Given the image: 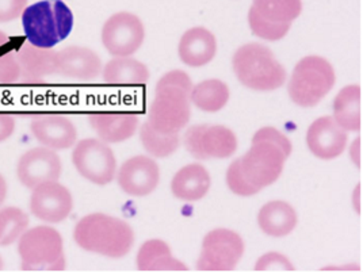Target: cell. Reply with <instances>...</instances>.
Returning <instances> with one entry per match:
<instances>
[{"instance_id": "6da1fadb", "label": "cell", "mask_w": 363, "mask_h": 272, "mask_svg": "<svg viewBox=\"0 0 363 272\" xmlns=\"http://www.w3.org/2000/svg\"><path fill=\"white\" fill-rule=\"evenodd\" d=\"M76 244L92 254L120 259L126 256L133 246L135 233L132 227L104 212L83 217L74 230Z\"/></svg>"}, {"instance_id": "7a4b0ae2", "label": "cell", "mask_w": 363, "mask_h": 272, "mask_svg": "<svg viewBox=\"0 0 363 272\" xmlns=\"http://www.w3.org/2000/svg\"><path fill=\"white\" fill-rule=\"evenodd\" d=\"M22 28L29 44L52 49L74 29V14L62 0H41L25 8Z\"/></svg>"}, {"instance_id": "3957f363", "label": "cell", "mask_w": 363, "mask_h": 272, "mask_svg": "<svg viewBox=\"0 0 363 272\" xmlns=\"http://www.w3.org/2000/svg\"><path fill=\"white\" fill-rule=\"evenodd\" d=\"M233 71L244 87L255 91L278 90L286 81V71L272 49L262 44H245L233 56Z\"/></svg>"}, {"instance_id": "277c9868", "label": "cell", "mask_w": 363, "mask_h": 272, "mask_svg": "<svg viewBox=\"0 0 363 272\" xmlns=\"http://www.w3.org/2000/svg\"><path fill=\"white\" fill-rule=\"evenodd\" d=\"M23 271H62L65 255L60 233L49 227L28 229L18 240Z\"/></svg>"}, {"instance_id": "5b68a950", "label": "cell", "mask_w": 363, "mask_h": 272, "mask_svg": "<svg viewBox=\"0 0 363 272\" xmlns=\"http://www.w3.org/2000/svg\"><path fill=\"white\" fill-rule=\"evenodd\" d=\"M336 75L330 61L320 56H306L300 61L289 80V95L297 106H316L333 90Z\"/></svg>"}, {"instance_id": "8992f818", "label": "cell", "mask_w": 363, "mask_h": 272, "mask_svg": "<svg viewBox=\"0 0 363 272\" xmlns=\"http://www.w3.org/2000/svg\"><path fill=\"white\" fill-rule=\"evenodd\" d=\"M190 94L174 86H156L147 122L163 135H179L190 121Z\"/></svg>"}, {"instance_id": "52a82bcc", "label": "cell", "mask_w": 363, "mask_h": 272, "mask_svg": "<svg viewBox=\"0 0 363 272\" xmlns=\"http://www.w3.org/2000/svg\"><path fill=\"white\" fill-rule=\"evenodd\" d=\"M244 254L242 239L233 230L214 229L209 232L198 259L199 271H233Z\"/></svg>"}, {"instance_id": "ba28073f", "label": "cell", "mask_w": 363, "mask_h": 272, "mask_svg": "<svg viewBox=\"0 0 363 272\" xmlns=\"http://www.w3.org/2000/svg\"><path fill=\"white\" fill-rule=\"evenodd\" d=\"M286 154L269 141H255L240 160L242 174L257 190L272 186L282 175Z\"/></svg>"}, {"instance_id": "9c48e42d", "label": "cell", "mask_w": 363, "mask_h": 272, "mask_svg": "<svg viewBox=\"0 0 363 272\" xmlns=\"http://www.w3.org/2000/svg\"><path fill=\"white\" fill-rule=\"evenodd\" d=\"M72 163L84 179L98 186H106L117 174L114 153L106 142L94 138L83 140L76 145Z\"/></svg>"}, {"instance_id": "30bf717a", "label": "cell", "mask_w": 363, "mask_h": 272, "mask_svg": "<svg viewBox=\"0 0 363 272\" xmlns=\"http://www.w3.org/2000/svg\"><path fill=\"white\" fill-rule=\"evenodd\" d=\"M184 145L198 160L227 159L238 149V137L223 125H197L186 132Z\"/></svg>"}, {"instance_id": "8fae6325", "label": "cell", "mask_w": 363, "mask_h": 272, "mask_svg": "<svg viewBox=\"0 0 363 272\" xmlns=\"http://www.w3.org/2000/svg\"><path fill=\"white\" fill-rule=\"evenodd\" d=\"M145 29L138 16L118 13L110 16L102 29V42L114 57H129L141 47Z\"/></svg>"}, {"instance_id": "7c38bea8", "label": "cell", "mask_w": 363, "mask_h": 272, "mask_svg": "<svg viewBox=\"0 0 363 272\" xmlns=\"http://www.w3.org/2000/svg\"><path fill=\"white\" fill-rule=\"evenodd\" d=\"M74 208V199L67 187L57 181H46L33 188L30 210L41 221L57 224L64 221Z\"/></svg>"}, {"instance_id": "4fadbf2b", "label": "cell", "mask_w": 363, "mask_h": 272, "mask_svg": "<svg viewBox=\"0 0 363 272\" xmlns=\"http://www.w3.org/2000/svg\"><path fill=\"white\" fill-rule=\"evenodd\" d=\"M16 174L19 181L33 190L46 181H59L61 160L57 153L49 148H34L26 152L18 162Z\"/></svg>"}, {"instance_id": "5bb4252c", "label": "cell", "mask_w": 363, "mask_h": 272, "mask_svg": "<svg viewBox=\"0 0 363 272\" xmlns=\"http://www.w3.org/2000/svg\"><path fill=\"white\" fill-rule=\"evenodd\" d=\"M160 181L159 166L147 156H135L122 164L117 181L122 191L130 197H147Z\"/></svg>"}, {"instance_id": "9a60e30c", "label": "cell", "mask_w": 363, "mask_h": 272, "mask_svg": "<svg viewBox=\"0 0 363 272\" xmlns=\"http://www.w3.org/2000/svg\"><path fill=\"white\" fill-rule=\"evenodd\" d=\"M309 151L318 159L333 160L339 157L347 147V132L333 117H321L313 122L306 133Z\"/></svg>"}, {"instance_id": "2e32d148", "label": "cell", "mask_w": 363, "mask_h": 272, "mask_svg": "<svg viewBox=\"0 0 363 272\" xmlns=\"http://www.w3.org/2000/svg\"><path fill=\"white\" fill-rule=\"evenodd\" d=\"M102 62L95 52L82 46H68L57 52V75L77 83L98 79Z\"/></svg>"}, {"instance_id": "e0dca14e", "label": "cell", "mask_w": 363, "mask_h": 272, "mask_svg": "<svg viewBox=\"0 0 363 272\" xmlns=\"http://www.w3.org/2000/svg\"><path fill=\"white\" fill-rule=\"evenodd\" d=\"M21 83H41L57 74V52L25 44L16 50Z\"/></svg>"}, {"instance_id": "ac0fdd59", "label": "cell", "mask_w": 363, "mask_h": 272, "mask_svg": "<svg viewBox=\"0 0 363 272\" xmlns=\"http://www.w3.org/2000/svg\"><path fill=\"white\" fill-rule=\"evenodd\" d=\"M31 133L40 144L53 151L71 148L77 138L75 125L59 114L35 117L31 122Z\"/></svg>"}, {"instance_id": "d6986e66", "label": "cell", "mask_w": 363, "mask_h": 272, "mask_svg": "<svg viewBox=\"0 0 363 272\" xmlns=\"http://www.w3.org/2000/svg\"><path fill=\"white\" fill-rule=\"evenodd\" d=\"M90 123L101 141L117 144L136 133L138 117L133 113H94L90 115Z\"/></svg>"}, {"instance_id": "ffe728a7", "label": "cell", "mask_w": 363, "mask_h": 272, "mask_svg": "<svg viewBox=\"0 0 363 272\" xmlns=\"http://www.w3.org/2000/svg\"><path fill=\"white\" fill-rule=\"evenodd\" d=\"M178 52L183 64L199 68L214 59L217 41L212 31L205 28H193L182 35Z\"/></svg>"}, {"instance_id": "44dd1931", "label": "cell", "mask_w": 363, "mask_h": 272, "mask_svg": "<svg viewBox=\"0 0 363 272\" xmlns=\"http://www.w3.org/2000/svg\"><path fill=\"white\" fill-rule=\"evenodd\" d=\"M211 188V175L201 164H189L177 172L171 181V191L174 197L196 202L208 194Z\"/></svg>"}, {"instance_id": "7402d4cb", "label": "cell", "mask_w": 363, "mask_h": 272, "mask_svg": "<svg viewBox=\"0 0 363 272\" xmlns=\"http://www.w3.org/2000/svg\"><path fill=\"white\" fill-rule=\"evenodd\" d=\"M257 225L272 237H285L297 227V212L284 200L266 203L257 214Z\"/></svg>"}, {"instance_id": "603a6c76", "label": "cell", "mask_w": 363, "mask_h": 272, "mask_svg": "<svg viewBox=\"0 0 363 272\" xmlns=\"http://www.w3.org/2000/svg\"><path fill=\"white\" fill-rule=\"evenodd\" d=\"M333 120L346 132L362 129V89L348 86L339 91L333 101Z\"/></svg>"}, {"instance_id": "cb8c5ba5", "label": "cell", "mask_w": 363, "mask_h": 272, "mask_svg": "<svg viewBox=\"0 0 363 272\" xmlns=\"http://www.w3.org/2000/svg\"><path fill=\"white\" fill-rule=\"evenodd\" d=\"M137 268L140 271H187L166 242L157 239L143 244L137 254Z\"/></svg>"}, {"instance_id": "d4e9b609", "label": "cell", "mask_w": 363, "mask_h": 272, "mask_svg": "<svg viewBox=\"0 0 363 272\" xmlns=\"http://www.w3.org/2000/svg\"><path fill=\"white\" fill-rule=\"evenodd\" d=\"M145 64L132 57H116L104 69V81L110 86H140L150 80Z\"/></svg>"}, {"instance_id": "484cf974", "label": "cell", "mask_w": 363, "mask_h": 272, "mask_svg": "<svg viewBox=\"0 0 363 272\" xmlns=\"http://www.w3.org/2000/svg\"><path fill=\"white\" fill-rule=\"evenodd\" d=\"M229 89L221 80L211 79L193 86L190 92V102L202 111L217 113L227 106Z\"/></svg>"}, {"instance_id": "4316f807", "label": "cell", "mask_w": 363, "mask_h": 272, "mask_svg": "<svg viewBox=\"0 0 363 272\" xmlns=\"http://www.w3.org/2000/svg\"><path fill=\"white\" fill-rule=\"evenodd\" d=\"M251 8L272 23L291 25L303 11L301 0H252Z\"/></svg>"}, {"instance_id": "83f0119b", "label": "cell", "mask_w": 363, "mask_h": 272, "mask_svg": "<svg viewBox=\"0 0 363 272\" xmlns=\"http://www.w3.org/2000/svg\"><path fill=\"white\" fill-rule=\"evenodd\" d=\"M140 140L145 151L153 157H168L179 148L178 135H163L156 132L148 122H144L140 130Z\"/></svg>"}, {"instance_id": "f1b7e54d", "label": "cell", "mask_w": 363, "mask_h": 272, "mask_svg": "<svg viewBox=\"0 0 363 272\" xmlns=\"http://www.w3.org/2000/svg\"><path fill=\"white\" fill-rule=\"evenodd\" d=\"M28 227L29 217L23 210L13 206L0 209V246L18 242Z\"/></svg>"}, {"instance_id": "f546056e", "label": "cell", "mask_w": 363, "mask_h": 272, "mask_svg": "<svg viewBox=\"0 0 363 272\" xmlns=\"http://www.w3.org/2000/svg\"><path fill=\"white\" fill-rule=\"evenodd\" d=\"M19 81V65L16 50L10 38L0 31V84H14Z\"/></svg>"}, {"instance_id": "4dcf8cb0", "label": "cell", "mask_w": 363, "mask_h": 272, "mask_svg": "<svg viewBox=\"0 0 363 272\" xmlns=\"http://www.w3.org/2000/svg\"><path fill=\"white\" fill-rule=\"evenodd\" d=\"M248 23L252 33L266 41H279L288 34L291 25H279V23H272L269 21H264L263 18L257 16V13L250 8L248 13Z\"/></svg>"}, {"instance_id": "1f68e13d", "label": "cell", "mask_w": 363, "mask_h": 272, "mask_svg": "<svg viewBox=\"0 0 363 272\" xmlns=\"http://www.w3.org/2000/svg\"><path fill=\"white\" fill-rule=\"evenodd\" d=\"M227 184L233 194L240 197H252L260 191L245 179L240 166V160H235L228 168Z\"/></svg>"}, {"instance_id": "d6a6232c", "label": "cell", "mask_w": 363, "mask_h": 272, "mask_svg": "<svg viewBox=\"0 0 363 272\" xmlns=\"http://www.w3.org/2000/svg\"><path fill=\"white\" fill-rule=\"evenodd\" d=\"M257 271H294V266L289 261L288 257L279 254H267L257 260Z\"/></svg>"}, {"instance_id": "836d02e7", "label": "cell", "mask_w": 363, "mask_h": 272, "mask_svg": "<svg viewBox=\"0 0 363 272\" xmlns=\"http://www.w3.org/2000/svg\"><path fill=\"white\" fill-rule=\"evenodd\" d=\"M255 141H269L274 145H277L278 148H281L282 152L286 154V157L290 156L291 153V142L289 141L288 137L282 135L279 130L274 129V128H262L259 129L255 136L252 138V142Z\"/></svg>"}, {"instance_id": "e575fe53", "label": "cell", "mask_w": 363, "mask_h": 272, "mask_svg": "<svg viewBox=\"0 0 363 272\" xmlns=\"http://www.w3.org/2000/svg\"><path fill=\"white\" fill-rule=\"evenodd\" d=\"M28 0H0V22H11L22 16Z\"/></svg>"}, {"instance_id": "d590c367", "label": "cell", "mask_w": 363, "mask_h": 272, "mask_svg": "<svg viewBox=\"0 0 363 272\" xmlns=\"http://www.w3.org/2000/svg\"><path fill=\"white\" fill-rule=\"evenodd\" d=\"M156 86H174L182 90L187 91L189 94L193 90V83L189 75L183 71H171L163 76Z\"/></svg>"}, {"instance_id": "8d00e7d4", "label": "cell", "mask_w": 363, "mask_h": 272, "mask_svg": "<svg viewBox=\"0 0 363 272\" xmlns=\"http://www.w3.org/2000/svg\"><path fill=\"white\" fill-rule=\"evenodd\" d=\"M16 130V120L13 115L0 113V142H4L13 136Z\"/></svg>"}, {"instance_id": "74e56055", "label": "cell", "mask_w": 363, "mask_h": 272, "mask_svg": "<svg viewBox=\"0 0 363 272\" xmlns=\"http://www.w3.org/2000/svg\"><path fill=\"white\" fill-rule=\"evenodd\" d=\"M350 157L352 163L358 168H362V138L354 140L352 145L350 147Z\"/></svg>"}, {"instance_id": "f35d334b", "label": "cell", "mask_w": 363, "mask_h": 272, "mask_svg": "<svg viewBox=\"0 0 363 272\" xmlns=\"http://www.w3.org/2000/svg\"><path fill=\"white\" fill-rule=\"evenodd\" d=\"M361 190H362V187H361V184L355 188V193H354V206H355V210L361 214Z\"/></svg>"}, {"instance_id": "ab89813d", "label": "cell", "mask_w": 363, "mask_h": 272, "mask_svg": "<svg viewBox=\"0 0 363 272\" xmlns=\"http://www.w3.org/2000/svg\"><path fill=\"white\" fill-rule=\"evenodd\" d=\"M6 197H7V183L4 181V178L0 175V206L6 200Z\"/></svg>"}, {"instance_id": "60d3db41", "label": "cell", "mask_w": 363, "mask_h": 272, "mask_svg": "<svg viewBox=\"0 0 363 272\" xmlns=\"http://www.w3.org/2000/svg\"><path fill=\"white\" fill-rule=\"evenodd\" d=\"M3 268V260H1V257H0V270Z\"/></svg>"}]
</instances>
